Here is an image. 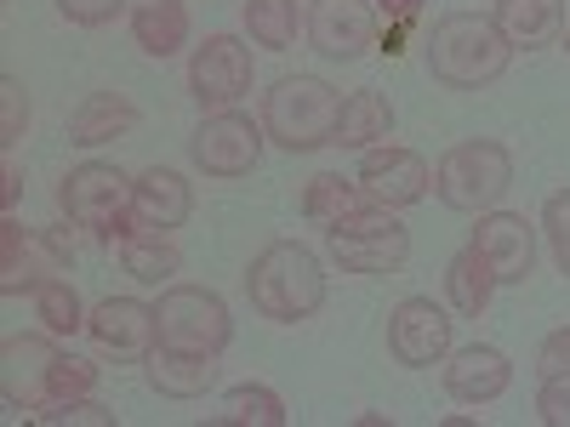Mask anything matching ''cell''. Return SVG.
Listing matches in <instances>:
<instances>
[{
	"label": "cell",
	"mask_w": 570,
	"mask_h": 427,
	"mask_svg": "<svg viewBox=\"0 0 570 427\" xmlns=\"http://www.w3.org/2000/svg\"><path fill=\"white\" fill-rule=\"evenodd\" d=\"M513 46L491 23V12H445L428 34V75L445 91H485L508 75Z\"/></svg>",
	"instance_id": "obj_1"
},
{
	"label": "cell",
	"mask_w": 570,
	"mask_h": 427,
	"mask_svg": "<svg viewBox=\"0 0 570 427\" xmlns=\"http://www.w3.org/2000/svg\"><path fill=\"white\" fill-rule=\"evenodd\" d=\"M246 297L274 325H303L325 308V268L303 240H268L246 268Z\"/></svg>",
	"instance_id": "obj_2"
},
{
	"label": "cell",
	"mask_w": 570,
	"mask_h": 427,
	"mask_svg": "<svg viewBox=\"0 0 570 427\" xmlns=\"http://www.w3.org/2000/svg\"><path fill=\"white\" fill-rule=\"evenodd\" d=\"M343 115V91L320 75H279L263 91V131L285 155H314L331 142Z\"/></svg>",
	"instance_id": "obj_3"
},
{
	"label": "cell",
	"mask_w": 570,
	"mask_h": 427,
	"mask_svg": "<svg viewBox=\"0 0 570 427\" xmlns=\"http://www.w3.org/2000/svg\"><path fill=\"white\" fill-rule=\"evenodd\" d=\"M508 188H513V155L497 137H462L434 160V195L451 211H468V217L497 211Z\"/></svg>",
	"instance_id": "obj_4"
},
{
	"label": "cell",
	"mask_w": 570,
	"mask_h": 427,
	"mask_svg": "<svg viewBox=\"0 0 570 427\" xmlns=\"http://www.w3.org/2000/svg\"><path fill=\"white\" fill-rule=\"evenodd\" d=\"M325 251L348 274H400L405 257H411V228L389 206L365 200L360 211L325 222Z\"/></svg>",
	"instance_id": "obj_5"
},
{
	"label": "cell",
	"mask_w": 570,
	"mask_h": 427,
	"mask_svg": "<svg viewBox=\"0 0 570 427\" xmlns=\"http://www.w3.org/2000/svg\"><path fill=\"white\" fill-rule=\"evenodd\" d=\"M155 325H160V342L166 348H188V354H217L234 342V319L228 302L206 285H166L160 302H155Z\"/></svg>",
	"instance_id": "obj_6"
},
{
	"label": "cell",
	"mask_w": 570,
	"mask_h": 427,
	"mask_svg": "<svg viewBox=\"0 0 570 427\" xmlns=\"http://www.w3.org/2000/svg\"><path fill=\"white\" fill-rule=\"evenodd\" d=\"M69 268H75V246L63 228H23L12 211L0 217V297H23L40 279Z\"/></svg>",
	"instance_id": "obj_7"
},
{
	"label": "cell",
	"mask_w": 570,
	"mask_h": 427,
	"mask_svg": "<svg viewBox=\"0 0 570 427\" xmlns=\"http://www.w3.org/2000/svg\"><path fill=\"white\" fill-rule=\"evenodd\" d=\"M58 211L86 228V234H98V240L109 246L115 240V222L131 211V177L109 160H86L75 166L63 182H58Z\"/></svg>",
	"instance_id": "obj_8"
},
{
	"label": "cell",
	"mask_w": 570,
	"mask_h": 427,
	"mask_svg": "<svg viewBox=\"0 0 570 427\" xmlns=\"http://www.w3.org/2000/svg\"><path fill=\"white\" fill-rule=\"evenodd\" d=\"M263 120L240 115V109H223V115H206L195 126V137H188V160H195V171H206L212 182H234V177H252L257 160H263Z\"/></svg>",
	"instance_id": "obj_9"
},
{
	"label": "cell",
	"mask_w": 570,
	"mask_h": 427,
	"mask_svg": "<svg viewBox=\"0 0 570 427\" xmlns=\"http://www.w3.org/2000/svg\"><path fill=\"white\" fill-rule=\"evenodd\" d=\"M252 46L240 34H206L188 58V98L200 103V115H223L252 91Z\"/></svg>",
	"instance_id": "obj_10"
},
{
	"label": "cell",
	"mask_w": 570,
	"mask_h": 427,
	"mask_svg": "<svg viewBox=\"0 0 570 427\" xmlns=\"http://www.w3.org/2000/svg\"><path fill=\"white\" fill-rule=\"evenodd\" d=\"M303 34L320 58L354 63V58L376 52V12H371V0H308Z\"/></svg>",
	"instance_id": "obj_11"
},
{
	"label": "cell",
	"mask_w": 570,
	"mask_h": 427,
	"mask_svg": "<svg viewBox=\"0 0 570 427\" xmlns=\"http://www.w3.org/2000/svg\"><path fill=\"white\" fill-rule=\"evenodd\" d=\"M451 314L434 297H405L389 314V354L405 370H428V365H445L451 359Z\"/></svg>",
	"instance_id": "obj_12"
},
{
	"label": "cell",
	"mask_w": 570,
	"mask_h": 427,
	"mask_svg": "<svg viewBox=\"0 0 570 427\" xmlns=\"http://www.w3.org/2000/svg\"><path fill=\"white\" fill-rule=\"evenodd\" d=\"M360 188H365L376 206L405 211V206L428 200V188H434V166H428L416 149L376 142V149H365V160H360Z\"/></svg>",
	"instance_id": "obj_13"
},
{
	"label": "cell",
	"mask_w": 570,
	"mask_h": 427,
	"mask_svg": "<svg viewBox=\"0 0 570 427\" xmlns=\"http://www.w3.org/2000/svg\"><path fill=\"white\" fill-rule=\"evenodd\" d=\"M58 342L52 330L46 337H7L0 342V399H7L12 410H40L46 399H52V365H58Z\"/></svg>",
	"instance_id": "obj_14"
},
{
	"label": "cell",
	"mask_w": 570,
	"mask_h": 427,
	"mask_svg": "<svg viewBox=\"0 0 570 427\" xmlns=\"http://www.w3.org/2000/svg\"><path fill=\"white\" fill-rule=\"evenodd\" d=\"M86 337L98 342L115 359H149V348L160 342V325H155V302H137V297H104L98 308L86 314Z\"/></svg>",
	"instance_id": "obj_15"
},
{
	"label": "cell",
	"mask_w": 570,
	"mask_h": 427,
	"mask_svg": "<svg viewBox=\"0 0 570 427\" xmlns=\"http://www.w3.org/2000/svg\"><path fill=\"white\" fill-rule=\"evenodd\" d=\"M473 246L491 257L502 285H525L537 274V222H525V211H480Z\"/></svg>",
	"instance_id": "obj_16"
},
{
	"label": "cell",
	"mask_w": 570,
	"mask_h": 427,
	"mask_svg": "<svg viewBox=\"0 0 570 427\" xmlns=\"http://www.w3.org/2000/svg\"><path fill=\"white\" fill-rule=\"evenodd\" d=\"M513 388V359L491 342H468V348H451L445 359V394L456 405H491Z\"/></svg>",
	"instance_id": "obj_17"
},
{
	"label": "cell",
	"mask_w": 570,
	"mask_h": 427,
	"mask_svg": "<svg viewBox=\"0 0 570 427\" xmlns=\"http://www.w3.org/2000/svg\"><path fill=\"white\" fill-rule=\"evenodd\" d=\"M131 211H137L142 228L171 234L195 217V188H188L183 171H171V166H149V171L131 177Z\"/></svg>",
	"instance_id": "obj_18"
},
{
	"label": "cell",
	"mask_w": 570,
	"mask_h": 427,
	"mask_svg": "<svg viewBox=\"0 0 570 427\" xmlns=\"http://www.w3.org/2000/svg\"><path fill=\"white\" fill-rule=\"evenodd\" d=\"M142 383L160 399H200L206 388H217V354H188V348L155 342L149 359H142Z\"/></svg>",
	"instance_id": "obj_19"
},
{
	"label": "cell",
	"mask_w": 570,
	"mask_h": 427,
	"mask_svg": "<svg viewBox=\"0 0 570 427\" xmlns=\"http://www.w3.org/2000/svg\"><path fill=\"white\" fill-rule=\"evenodd\" d=\"M491 23L513 52H542L564 34V0H491Z\"/></svg>",
	"instance_id": "obj_20"
},
{
	"label": "cell",
	"mask_w": 570,
	"mask_h": 427,
	"mask_svg": "<svg viewBox=\"0 0 570 427\" xmlns=\"http://www.w3.org/2000/svg\"><path fill=\"white\" fill-rule=\"evenodd\" d=\"M137 103L126 91H86L80 109L69 115V142L75 149H98V142H115L126 131H137Z\"/></svg>",
	"instance_id": "obj_21"
},
{
	"label": "cell",
	"mask_w": 570,
	"mask_h": 427,
	"mask_svg": "<svg viewBox=\"0 0 570 427\" xmlns=\"http://www.w3.org/2000/svg\"><path fill=\"white\" fill-rule=\"evenodd\" d=\"M188 29H195V18H188V0H142V7H131V40L142 58H177L188 46Z\"/></svg>",
	"instance_id": "obj_22"
},
{
	"label": "cell",
	"mask_w": 570,
	"mask_h": 427,
	"mask_svg": "<svg viewBox=\"0 0 570 427\" xmlns=\"http://www.w3.org/2000/svg\"><path fill=\"white\" fill-rule=\"evenodd\" d=\"M497 268H491V257L480 251V246H462L451 262H445V297H451V308L462 314V319H480L485 308H491V297H497Z\"/></svg>",
	"instance_id": "obj_23"
},
{
	"label": "cell",
	"mask_w": 570,
	"mask_h": 427,
	"mask_svg": "<svg viewBox=\"0 0 570 427\" xmlns=\"http://www.w3.org/2000/svg\"><path fill=\"white\" fill-rule=\"evenodd\" d=\"M389 137H394V103L383 91H348L337 131H331V149H376Z\"/></svg>",
	"instance_id": "obj_24"
},
{
	"label": "cell",
	"mask_w": 570,
	"mask_h": 427,
	"mask_svg": "<svg viewBox=\"0 0 570 427\" xmlns=\"http://www.w3.org/2000/svg\"><path fill=\"white\" fill-rule=\"evenodd\" d=\"M120 262H126V274H131L137 285H166V279L183 268V251L171 246V234L137 228V234H126V240H120Z\"/></svg>",
	"instance_id": "obj_25"
},
{
	"label": "cell",
	"mask_w": 570,
	"mask_h": 427,
	"mask_svg": "<svg viewBox=\"0 0 570 427\" xmlns=\"http://www.w3.org/2000/svg\"><path fill=\"white\" fill-rule=\"evenodd\" d=\"M292 421V410H285V399L263 383H240L223 394V410L212 416V427H285Z\"/></svg>",
	"instance_id": "obj_26"
},
{
	"label": "cell",
	"mask_w": 570,
	"mask_h": 427,
	"mask_svg": "<svg viewBox=\"0 0 570 427\" xmlns=\"http://www.w3.org/2000/svg\"><path fill=\"white\" fill-rule=\"evenodd\" d=\"M240 23H246L252 46H263V52H292L297 29H303V12H297V0H246Z\"/></svg>",
	"instance_id": "obj_27"
},
{
	"label": "cell",
	"mask_w": 570,
	"mask_h": 427,
	"mask_svg": "<svg viewBox=\"0 0 570 427\" xmlns=\"http://www.w3.org/2000/svg\"><path fill=\"white\" fill-rule=\"evenodd\" d=\"M29 297H35V314H40V325L52 330V337H75V330H86V308H80V291L69 285V274L40 279Z\"/></svg>",
	"instance_id": "obj_28"
},
{
	"label": "cell",
	"mask_w": 570,
	"mask_h": 427,
	"mask_svg": "<svg viewBox=\"0 0 570 427\" xmlns=\"http://www.w3.org/2000/svg\"><path fill=\"white\" fill-rule=\"evenodd\" d=\"M365 200H371V195L360 188V177H354V182H343V177H331V171H325V177H314V182L303 188V217L325 228V222H337V217L360 211Z\"/></svg>",
	"instance_id": "obj_29"
},
{
	"label": "cell",
	"mask_w": 570,
	"mask_h": 427,
	"mask_svg": "<svg viewBox=\"0 0 570 427\" xmlns=\"http://www.w3.org/2000/svg\"><path fill=\"white\" fill-rule=\"evenodd\" d=\"M35 421L40 427H120V416L109 410V405H98V399H46L40 410H35Z\"/></svg>",
	"instance_id": "obj_30"
},
{
	"label": "cell",
	"mask_w": 570,
	"mask_h": 427,
	"mask_svg": "<svg viewBox=\"0 0 570 427\" xmlns=\"http://www.w3.org/2000/svg\"><path fill=\"white\" fill-rule=\"evenodd\" d=\"M29 86L18 80V75H0V149H18V137L29 131Z\"/></svg>",
	"instance_id": "obj_31"
},
{
	"label": "cell",
	"mask_w": 570,
	"mask_h": 427,
	"mask_svg": "<svg viewBox=\"0 0 570 427\" xmlns=\"http://www.w3.org/2000/svg\"><path fill=\"white\" fill-rule=\"evenodd\" d=\"M542 234H548V246H553V262H559V274L570 279V188H559V195H548V206H542V222H537Z\"/></svg>",
	"instance_id": "obj_32"
},
{
	"label": "cell",
	"mask_w": 570,
	"mask_h": 427,
	"mask_svg": "<svg viewBox=\"0 0 570 427\" xmlns=\"http://www.w3.org/2000/svg\"><path fill=\"white\" fill-rule=\"evenodd\" d=\"M91 388H98V365L80 359V354H58V365H52V399H86Z\"/></svg>",
	"instance_id": "obj_33"
},
{
	"label": "cell",
	"mask_w": 570,
	"mask_h": 427,
	"mask_svg": "<svg viewBox=\"0 0 570 427\" xmlns=\"http://www.w3.org/2000/svg\"><path fill=\"white\" fill-rule=\"evenodd\" d=\"M537 416H542L548 427H570V370L542 376V388H537Z\"/></svg>",
	"instance_id": "obj_34"
},
{
	"label": "cell",
	"mask_w": 570,
	"mask_h": 427,
	"mask_svg": "<svg viewBox=\"0 0 570 427\" xmlns=\"http://www.w3.org/2000/svg\"><path fill=\"white\" fill-rule=\"evenodd\" d=\"M58 12L75 23V29H104L126 12V0H58Z\"/></svg>",
	"instance_id": "obj_35"
},
{
	"label": "cell",
	"mask_w": 570,
	"mask_h": 427,
	"mask_svg": "<svg viewBox=\"0 0 570 427\" xmlns=\"http://www.w3.org/2000/svg\"><path fill=\"white\" fill-rule=\"evenodd\" d=\"M559 370H570V325L548 330L537 348V376H559Z\"/></svg>",
	"instance_id": "obj_36"
},
{
	"label": "cell",
	"mask_w": 570,
	"mask_h": 427,
	"mask_svg": "<svg viewBox=\"0 0 570 427\" xmlns=\"http://www.w3.org/2000/svg\"><path fill=\"white\" fill-rule=\"evenodd\" d=\"M23 166L7 155V166H0V211H18V200H23Z\"/></svg>",
	"instance_id": "obj_37"
},
{
	"label": "cell",
	"mask_w": 570,
	"mask_h": 427,
	"mask_svg": "<svg viewBox=\"0 0 570 427\" xmlns=\"http://www.w3.org/2000/svg\"><path fill=\"white\" fill-rule=\"evenodd\" d=\"M422 7H428V0H376V12H383V23H416L422 18Z\"/></svg>",
	"instance_id": "obj_38"
},
{
	"label": "cell",
	"mask_w": 570,
	"mask_h": 427,
	"mask_svg": "<svg viewBox=\"0 0 570 427\" xmlns=\"http://www.w3.org/2000/svg\"><path fill=\"white\" fill-rule=\"evenodd\" d=\"M564 52H570V34H564Z\"/></svg>",
	"instance_id": "obj_39"
}]
</instances>
